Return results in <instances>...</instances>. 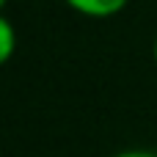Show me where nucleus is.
I'll return each instance as SVG.
<instances>
[{
    "mask_svg": "<svg viewBox=\"0 0 157 157\" xmlns=\"http://www.w3.org/2000/svg\"><path fill=\"white\" fill-rule=\"evenodd\" d=\"M63 3L88 19H108V17H116L119 11H124V6L130 0H63Z\"/></svg>",
    "mask_w": 157,
    "mask_h": 157,
    "instance_id": "1",
    "label": "nucleus"
},
{
    "mask_svg": "<svg viewBox=\"0 0 157 157\" xmlns=\"http://www.w3.org/2000/svg\"><path fill=\"white\" fill-rule=\"evenodd\" d=\"M14 50H17V30L8 17H0V61L8 63Z\"/></svg>",
    "mask_w": 157,
    "mask_h": 157,
    "instance_id": "2",
    "label": "nucleus"
},
{
    "mask_svg": "<svg viewBox=\"0 0 157 157\" xmlns=\"http://www.w3.org/2000/svg\"><path fill=\"white\" fill-rule=\"evenodd\" d=\"M110 157H157V152H152V149H124V152H116Z\"/></svg>",
    "mask_w": 157,
    "mask_h": 157,
    "instance_id": "3",
    "label": "nucleus"
},
{
    "mask_svg": "<svg viewBox=\"0 0 157 157\" xmlns=\"http://www.w3.org/2000/svg\"><path fill=\"white\" fill-rule=\"evenodd\" d=\"M152 55H155V63H157V36H155V44H152Z\"/></svg>",
    "mask_w": 157,
    "mask_h": 157,
    "instance_id": "4",
    "label": "nucleus"
},
{
    "mask_svg": "<svg viewBox=\"0 0 157 157\" xmlns=\"http://www.w3.org/2000/svg\"><path fill=\"white\" fill-rule=\"evenodd\" d=\"M0 3H3V6H6V3H8V0H0Z\"/></svg>",
    "mask_w": 157,
    "mask_h": 157,
    "instance_id": "5",
    "label": "nucleus"
}]
</instances>
